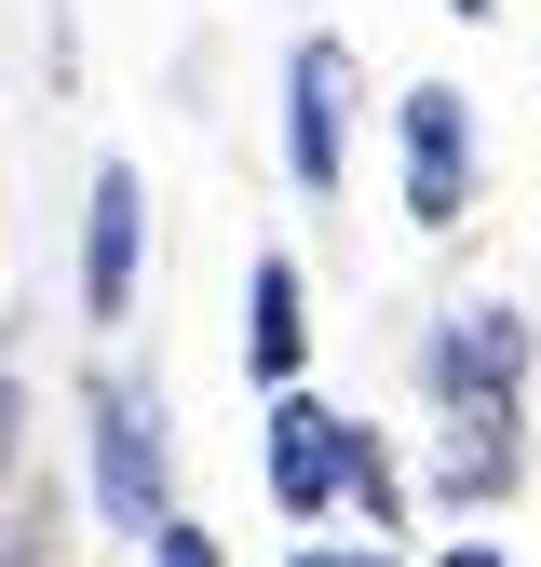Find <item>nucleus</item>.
Returning a JSON list of instances; mask_svg holds the SVG:
<instances>
[{
	"label": "nucleus",
	"mask_w": 541,
	"mask_h": 567,
	"mask_svg": "<svg viewBox=\"0 0 541 567\" xmlns=\"http://www.w3.org/2000/svg\"><path fill=\"white\" fill-rule=\"evenodd\" d=\"M95 501L122 540H150L163 527V405H135L122 379L95 392Z\"/></svg>",
	"instance_id": "1"
},
{
	"label": "nucleus",
	"mask_w": 541,
	"mask_h": 567,
	"mask_svg": "<svg viewBox=\"0 0 541 567\" xmlns=\"http://www.w3.org/2000/svg\"><path fill=\"white\" fill-rule=\"evenodd\" d=\"M460 203H473V109L447 82H420V95H406V217L460 230Z\"/></svg>",
	"instance_id": "2"
},
{
	"label": "nucleus",
	"mask_w": 541,
	"mask_h": 567,
	"mask_svg": "<svg viewBox=\"0 0 541 567\" xmlns=\"http://www.w3.org/2000/svg\"><path fill=\"white\" fill-rule=\"evenodd\" d=\"M338 150H353V54L298 41L285 54V163H298V189H338Z\"/></svg>",
	"instance_id": "3"
},
{
	"label": "nucleus",
	"mask_w": 541,
	"mask_h": 567,
	"mask_svg": "<svg viewBox=\"0 0 541 567\" xmlns=\"http://www.w3.org/2000/svg\"><path fill=\"white\" fill-rule=\"evenodd\" d=\"M353 486V419L312 405V392H270V501L285 514H325Z\"/></svg>",
	"instance_id": "4"
},
{
	"label": "nucleus",
	"mask_w": 541,
	"mask_h": 567,
	"mask_svg": "<svg viewBox=\"0 0 541 567\" xmlns=\"http://www.w3.org/2000/svg\"><path fill=\"white\" fill-rule=\"evenodd\" d=\"M433 379H447V405H460V419H514L528 324H514V311H447V338H433Z\"/></svg>",
	"instance_id": "5"
},
{
	"label": "nucleus",
	"mask_w": 541,
	"mask_h": 567,
	"mask_svg": "<svg viewBox=\"0 0 541 567\" xmlns=\"http://www.w3.org/2000/svg\"><path fill=\"white\" fill-rule=\"evenodd\" d=\"M135 230H150L135 163H95V217H82V311H95V324L135 311Z\"/></svg>",
	"instance_id": "6"
},
{
	"label": "nucleus",
	"mask_w": 541,
	"mask_h": 567,
	"mask_svg": "<svg viewBox=\"0 0 541 567\" xmlns=\"http://www.w3.org/2000/svg\"><path fill=\"white\" fill-rule=\"evenodd\" d=\"M298 338H312V324H298V257H257V284H244V365L285 392V379H298Z\"/></svg>",
	"instance_id": "7"
},
{
	"label": "nucleus",
	"mask_w": 541,
	"mask_h": 567,
	"mask_svg": "<svg viewBox=\"0 0 541 567\" xmlns=\"http://www.w3.org/2000/svg\"><path fill=\"white\" fill-rule=\"evenodd\" d=\"M353 501H366V514H392V460H379V433H353Z\"/></svg>",
	"instance_id": "8"
},
{
	"label": "nucleus",
	"mask_w": 541,
	"mask_h": 567,
	"mask_svg": "<svg viewBox=\"0 0 541 567\" xmlns=\"http://www.w3.org/2000/svg\"><path fill=\"white\" fill-rule=\"evenodd\" d=\"M150 567H217V540H203V527H176V514H163V527H150Z\"/></svg>",
	"instance_id": "9"
},
{
	"label": "nucleus",
	"mask_w": 541,
	"mask_h": 567,
	"mask_svg": "<svg viewBox=\"0 0 541 567\" xmlns=\"http://www.w3.org/2000/svg\"><path fill=\"white\" fill-rule=\"evenodd\" d=\"M14 433H28V392L0 379V473H14Z\"/></svg>",
	"instance_id": "10"
},
{
	"label": "nucleus",
	"mask_w": 541,
	"mask_h": 567,
	"mask_svg": "<svg viewBox=\"0 0 541 567\" xmlns=\"http://www.w3.org/2000/svg\"><path fill=\"white\" fill-rule=\"evenodd\" d=\"M298 567H392V554H298Z\"/></svg>",
	"instance_id": "11"
},
{
	"label": "nucleus",
	"mask_w": 541,
	"mask_h": 567,
	"mask_svg": "<svg viewBox=\"0 0 541 567\" xmlns=\"http://www.w3.org/2000/svg\"><path fill=\"white\" fill-rule=\"evenodd\" d=\"M447 567H501V554H488V540H460V554H447Z\"/></svg>",
	"instance_id": "12"
},
{
	"label": "nucleus",
	"mask_w": 541,
	"mask_h": 567,
	"mask_svg": "<svg viewBox=\"0 0 541 567\" xmlns=\"http://www.w3.org/2000/svg\"><path fill=\"white\" fill-rule=\"evenodd\" d=\"M0 567H28V540H0Z\"/></svg>",
	"instance_id": "13"
},
{
	"label": "nucleus",
	"mask_w": 541,
	"mask_h": 567,
	"mask_svg": "<svg viewBox=\"0 0 541 567\" xmlns=\"http://www.w3.org/2000/svg\"><path fill=\"white\" fill-rule=\"evenodd\" d=\"M447 14H488V0H447Z\"/></svg>",
	"instance_id": "14"
}]
</instances>
